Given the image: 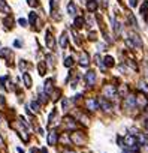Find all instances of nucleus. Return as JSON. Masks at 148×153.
Segmentation results:
<instances>
[{"label": "nucleus", "mask_w": 148, "mask_h": 153, "mask_svg": "<svg viewBox=\"0 0 148 153\" xmlns=\"http://www.w3.org/2000/svg\"><path fill=\"white\" fill-rule=\"evenodd\" d=\"M90 39H91V41H93V39H96V33H94V32H91V33H90Z\"/></svg>", "instance_id": "f704fd0d"}, {"label": "nucleus", "mask_w": 148, "mask_h": 153, "mask_svg": "<svg viewBox=\"0 0 148 153\" xmlns=\"http://www.w3.org/2000/svg\"><path fill=\"white\" fill-rule=\"evenodd\" d=\"M3 24L8 27V29H12V24H14V18L11 17V15H8L6 18H5V21H3Z\"/></svg>", "instance_id": "4be33fe9"}, {"label": "nucleus", "mask_w": 148, "mask_h": 153, "mask_svg": "<svg viewBox=\"0 0 148 153\" xmlns=\"http://www.w3.org/2000/svg\"><path fill=\"white\" fill-rule=\"evenodd\" d=\"M38 71H39V75H45V74H47V65H45L43 62H39Z\"/></svg>", "instance_id": "aec40b11"}, {"label": "nucleus", "mask_w": 148, "mask_h": 153, "mask_svg": "<svg viewBox=\"0 0 148 153\" xmlns=\"http://www.w3.org/2000/svg\"><path fill=\"white\" fill-rule=\"evenodd\" d=\"M103 65H105L106 68H112L115 65V60H114V57L112 56H106L105 59H103Z\"/></svg>", "instance_id": "2eb2a0df"}, {"label": "nucleus", "mask_w": 148, "mask_h": 153, "mask_svg": "<svg viewBox=\"0 0 148 153\" xmlns=\"http://www.w3.org/2000/svg\"><path fill=\"white\" fill-rule=\"evenodd\" d=\"M0 105H5V99H3V96H0Z\"/></svg>", "instance_id": "e433bc0d"}, {"label": "nucleus", "mask_w": 148, "mask_h": 153, "mask_svg": "<svg viewBox=\"0 0 148 153\" xmlns=\"http://www.w3.org/2000/svg\"><path fill=\"white\" fill-rule=\"evenodd\" d=\"M145 126H147V128H148V119L145 120Z\"/></svg>", "instance_id": "58836bf2"}, {"label": "nucleus", "mask_w": 148, "mask_h": 153, "mask_svg": "<svg viewBox=\"0 0 148 153\" xmlns=\"http://www.w3.org/2000/svg\"><path fill=\"white\" fill-rule=\"evenodd\" d=\"M0 11H2L3 14H8V15H11L12 11H11V6L8 5L5 0H0Z\"/></svg>", "instance_id": "9d476101"}, {"label": "nucleus", "mask_w": 148, "mask_h": 153, "mask_svg": "<svg viewBox=\"0 0 148 153\" xmlns=\"http://www.w3.org/2000/svg\"><path fill=\"white\" fill-rule=\"evenodd\" d=\"M71 141L75 143V144H82L84 143V138L81 137V132H73L72 137H71Z\"/></svg>", "instance_id": "9b49d317"}, {"label": "nucleus", "mask_w": 148, "mask_h": 153, "mask_svg": "<svg viewBox=\"0 0 148 153\" xmlns=\"http://www.w3.org/2000/svg\"><path fill=\"white\" fill-rule=\"evenodd\" d=\"M73 24H75V27H76V29H81V27H84V24H85V20H84L82 17H76Z\"/></svg>", "instance_id": "f3484780"}, {"label": "nucleus", "mask_w": 148, "mask_h": 153, "mask_svg": "<svg viewBox=\"0 0 148 153\" xmlns=\"http://www.w3.org/2000/svg\"><path fill=\"white\" fill-rule=\"evenodd\" d=\"M30 108H32L34 113H39V111H40V104H39L38 101H32V102H30Z\"/></svg>", "instance_id": "412c9836"}, {"label": "nucleus", "mask_w": 148, "mask_h": 153, "mask_svg": "<svg viewBox=\"0 0 148 153\" xmlns=\"http://www.w3.org/2000/svg\"><path fill=\"white\" fill-rule=\"evenodd\" d=\"M147 9H148V2H145L144 6L141 8V14H145V12H147Z\"/></svg>", "instance_id": "bb28decb"}, {"label": "nucleus", "mask_w": 148, "mask_h": 153, "mask_svg": "<svg viewBox=\"0 0 148 153\" xmlns=\"http://www.w3.org/2000/svg\"><path fill=\"white\" fill-rule=\"evenodd\" d=\"M53 78H48L45 81V86H43V90H45V95H51V90H53Z\"/></svg>", "instance_id": "f8f14e48"}, {"label": "nucleus", "mask_w": 148, "mask_h": 153, "mask_svg": "<svg viewBox=\"0 0 148 153\" xmlns=\"http://www.w3.org/2000/svg\"><path fill=\"white\" fill-rule=\"evenodd\" d=\"M124 107H126V108H132V110H135V108L138 107V98L133 96V95H129V96L124 99Z\"/></svg>", "instance_id": "7ed1b4c3"}, {"label": "nucleus", "mask_w": 148, "mask_h": 153, "mask_svg": "<svg viewBox=\"0 0 148 153\" xmlns=\"http://www.w3.org/2000/svg\"><path fill=\"white\" fill-rule=\"evenodd\" d=\"M97 102H99V107H102L105 111H111L112 105H111V102L108 101V99H105V98H100V99H97Z\"/></svg>", "instance_id": "6e6552de"}, {"label": "nucleus", "mask_w": 148, "mask_h": 153, "mask_svg": "<svg viewBox=\"0 0 148 153\" xmlns=\"http://www.w3.org/2000/svg\"><path fill=\"white\" fill-rule=\"evenodd\" d=\"M144 152H145V153H148V143H147V144H144Z\"/></svg>", "instance_id": "c9c22d12"}, {"label": "nucleus", "mask_w": 148, "mask_h": 153, "mask_svg": "<svg viewBox=\"0 0 148 153\" xmlns=\"http://www.w3.org/2000/svg\"><path fill=\"white\" fill-rule=\"evenodd\" d=\"M102 93H103V98L108 99V101H111V99L115 96V87H114V86H111V84H108V86L103 87Z\"/></svg>", "instance_id": "f03ea898"}, {"label": "nucleus", "mask_w": 148, "mask_h": 153, "mask_svg": "<svg viewBox=\"0 0 148 153\" xmlns=\"http://www.w3.org/2000/svg\"><path fill=\"white\" fill-rule=\"evenodd\" d=\"M79 65L84 66V68H87L90 65V57H88V54H87L85 51H82L81 56H79Z\"/></svg>", "instance_id": "0eeeda50"}, {"label": "nucleus", "mask_w": 148, "mask_h": 153, "mask_svg": "<svg viewBox=\"0 0 148 153\" xmlns=\"http://www.w3.org/2000/svg\"><path fill=\"white\" fill-rule=\"evenodd\" d=\"M9 56H11V50L9 48H2V50H0V57L8 59Z\"/></svg>", "instance_id": "5701e85b"}, {"label": "nucleus", "mask_w": 148, "mask_h": 153, "mask_svg": "<svg viewBox=\"0 0 148 153\" xmlns=\"http://www.w3.org/2000/svg\"><path fill=\"white\" fill-rule=\"evenodd\" d=\"M64 120H66V126H67V128H72V129L76 128V122L72 119V117H69V116H67Z\"/></svg>", "instance_id": "a211bd4d"}, {"label": "nucleus", "mask_w": 148, "mask_h": 153, "mask_svg": "<svg viewBox=\"0 0 148 153\" xmlns=\"http://www.w3.org/2000/svg\"><path fill=\"white\" fill-rule=\"evenodd\" d=\"M97 8H99V5H97V2H96V0H88V2H87V9H88L90 12L97 11Z\"/></svg>", "instance_id": "4468645a"}, {"label": "nucleus", "mask_w": 148, "mask_h": 153, "mask_svg": "<svg viewBox=\"0 0 148 153\" xmlns=\"http://www.w3.org/2000/svg\"><path fill=\"white\" fill-rule=\"evenodd\" d=\"M67 105H69V101H67V99H64V101H63V108H64V110L67 108Z\"/></svg>", "instance_id": "2f4dec72"}, {"label": "nucleus", "mask_w": 148, "mask_h": 153, "mask_svg": "<svg viewBox=\"0 0 148 153\" xmlns=\"http://www.w3.org/2000/svg\"><path fill=\"white\" fill-rule=\"evenodd\" d=\"M139 101H141V102H142V108H144V107L147 105V102H148V101H147V99H145L144 96H141V99H139Z\"/></svg>", "instance_id": "7c9ffc66"}, {"label": "nucleus", "mask_w": 148, "mask_h": 153, "mask_svg": "<svg viewBox=\"0 0 148 153\" xmlns=\"http://www.w3.org/2000/svg\"><path fill=\"white\" fill-rule=\"evenodd\" d=\"M14 45H15V47H21L23 44H21V41H15V42H14Z\"/></svg>", "instance_id": "473e14b6"}, {"label": "nucleus", "mask_w": 148, "mask_h": 153, "mask_svg": "<svg viewBox=\"0 0 148 153\" xmlns=\"http://www.w3.org/2000/svg\"><path fill=\"white\" fill-rule=\"evenodd\" d=\"M123 146L126 147V150L129 152H138L139 149V143H138V138L135 137V135H127V137L124 138V143H123Z\"/></svg>", "instance_id": "f257e3e1"}, {"label": "nucleus", "mask_w": 148, "mask_h": 153, "mask_svg": "<svg viewBox=\"0 0 148 153\" xmlns=\"http://www.w3.org/2000/svg\"><path fill=\"white\" fill-rule=\"evenodd\" d=\"M57 141H58V134L56 131H51L48 134V144H49V146H56Z\"/></svg>", "instance_id": "423d86ee"}, {"label": "nucleus", "mask_w": 148, "mask_h": 153, "mask_svg": "<svg viewBox=\"0 0 148 153\" xmlns=\"http://www.w3.org/2000/svg\"><path fill=\"white\" fill-rule=\"evenodd\" d=\"M67 12L69 15H72V17H76V12H78V9H76V5L73 2H69L67 3Z\"/></svg>", "instance_id": "ddd939ff"}, {"label": "nucleus", "mask_w": 148, "mask_h": 153, "mask_svg": "<svg viewBox=\"0 0 148 153\" xmlns=\"http://www.w3.org/2000/svg\"><path fill=\"white\" fill-rule=\"evenodd\" d=\"M60 47L62 48L67 47V35L66 33H62V36H60Z\"/></svg>", "instance_id": "6ab92c4d"}, {"label": "nucleus", "mask_w": 148, "mask_h": 153, "mask_svg": "<svg viewBox=\"0 0 148 153\" xmlns=\"http://www.w3.org/2000/svg\"><path fill=\"white\" fill-rule=\"evenodd\" d=\"M45 42H47V47H48L49 50H53V48H54V38H53V35H51V32H49V30L47 32Z\"/></svg>", "instance_id": "1a4fd4ad"}, {"label": "nucleus", "mask_w": 148, "mask_h": 153, "mask_svg": "<svg viewBox=\"0 0 148 153\" xmlns=\"http://www.w3.org/2000/svg\"><path fill=\"white\" fill-rule=\"evenodd\" d=\"M40 152L42 153H47V149H40Z\"/></svg>", "instance_id": "4c0bfd02"}, {"label": "nucleus", "mask_w": 148, "mask_h": 153, "mask_svg": "<svg viewBox=\"0 0 148 153\" xmlns=\"http://www.w3.org/2000/svg\"><path fill=\"white\" fill-rule=\"evenodd\" d=\"M85 107H87V110H90V111H96V110H99V102H97V99H94V98L87 99Z\"/></svg>", "instance_id": "39448f33"}, {"label": "nucleus", "mask_w": 148, "mask_h": 153, "mask_svg": "<svg viewBox=\"0 0 148 153\" xmlns=\"http://www.w3.org/2000/svg\"><path fill=\"white\" fill-rule=\"evenodd\" d=\"M129 5L132 6V8H135V6L138 5V0H129Z\"/></svg>", "instance_id": "c756f323"}, {"label": "nucleus", "mask_w": 148, "mask_h": 153, "mask_svg": "<svg viewBox=\"0 0 148 153\" xmlns=\"http://www.w3.org/2000/svg\"><path fill=\"white\" fill-rule=\"evenodd\" d=\"M23 80H24V84H25V87H27V89H30L32 87V77L27 74V72H24V74H23Z\"/></svg>", "instance_id": "dca6fc26"}, {"label": "nucleus", "mask_w": 148, "mask_h": 153, "mask_svg": "<svg viewBox=\"0 0 148 153\" xmlns=\"http://www.w3.org/2000/svg\"><path fill=\"white\" fill-rule=\"evenodd\" d=\"M84 80H85V84H87V86H88V87H93L94 83H96V72H94V71H88V72L85 74Z\"/></svg>", "instance_id": "20e7f679"}, {"label": "nucleus", "mask_w": 148, "mask_h": 153, "mask_svg": "<svg viewBox=\"0 0 148 153\" xmlns=\"http://www.w3.org/2000/svg\"><path fill=\"white\" fill-rule=\"evenodd\" d=\"M63 153H76V152H73V150H71V149H64Z\"/></svg>", "instance_id": "72a5a7b5"}, {"label": "nucleus", "mask_w": 148, "mask_h": 153, "mask_svg": "<svg viewBox=\"0 0 148 153\" xmlns=\"http://www.w3.org/2000/svg\"><path fill=\"white\" fill-rule=\"evenodd\" d=\"M64 66L66 68H72L73 66V59L72 57H66L64 59Z\"/></svg>", "instance_id": "393cba45"}, {"label": "nucleus", "mask_w": 148, "mask_h": 153, "mask_svg": "<svg viewBox=\"0 0 148 153\" xmlns=\"http://www.w3.org/2000/svg\"><path fill=\"white\" fill-rule=\"evenodd\" d=\"M36 20H38V15L34 14V12H30L29 14V23L30 24H34V23H36Z\"/></svg>", "instance_id": "b1692460"}, {"label": "nucleus", "mask_w": 148, "mask_h": 153, "mask_svg": "<svg viewBox=\"0 0 148 153\" xmlns=\"http://www.w3.org/2000/svg\"><path fill=\"white\" fill-rule=\"evenodd\" d=\"M27 3H29V6H32V8H36L39 3H38V0H27Z\"/></svg>", "instance_id": "a878e982"}, {"label": "nucleus", "mask_w": 148, "mask_h": 153, "mask_svg": "<svg viewBox=\"0 0 148 153\" xmlns=\"http://www.w3.org/2000/svg\"><path fill=\"white\" fill-rule=\"evenodd\" d=\"M18 23H20V26H23V27H25V26H27V21H25L24 18H20V20H18Z\"/></svg>", "instance_id": "c85d7f7f"}, {"label": "nucleus", "mask_w": 148, "mask_h": 153, "mask_svg": "<svg viewBox=\"0 0 148 153\" xmlns=\"http://www.w3.org/2000/svg\"><path fill=\"white\" fill-rule=\"evenodd\" d=\"M25 68H27V63H25L24 60H21V63H20V69H21V71H23V69L25 71Z\"/></svg>", "instance_id": "cd10ccee"}]
</instances>
